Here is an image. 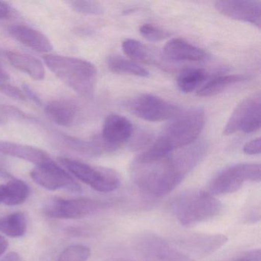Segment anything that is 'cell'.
I'll use <instances>...</instances> for the list:
<instances>
[{
	"instance_id": "1",
	"label": "cell",
	"mask_w": 261,
	"mask_h": 261,
	"mask_svg": "<svg viewBox=\"0 0 261 261\" xmlns=\"http://www.w3.org/2000/svg\"><path fill=\"white\" fill-rule=\"evenodd\" d=\"M206 152L207 145L199 142L156 161H134L131 176L143 192L153 196H163L173 191L186 178L204 158Z\"/></svg>"
},
{
	"instance_id": "2",
	"label": "cell",
	"mask_w": 261,
	"mask_h": 261,
	"mask_svg": "<svg viewBox=\"0 0 261 261\" xmlns=\"http://www.w3.org/2000/svg\"><path fill=\"white\" fill-rule=\"evenodd\" d=\"M44 60L47 67L65 85L82 97H93L97 79L94 65L83 59L59 55H47Z\"/></svg>"
},
{
	"instance_id": "3",
	"label": "cell",
	"mask_w": 261,
	"mask_h": 261,
	"mask_svg": "<svg viewBox=\"0 0 261 261\" xmlns=\"http://www.w3.org/2000/svg\"><path fill=\"white\" fill-rule=\"evenodd\" d=\"M223 204L215 195L202 190L181 194L172 203V211L178 222L186 227H194L218 217Z\"/></svg>"
},
{
	"instance_id": "4",
	"label": "cell",
	"mask_w": 261,
	"mask_h": 261,
	"mask_svg": "<svg viewBox=\"0 0 261 261\" xmlns=\"http://www.w3.org/2000/svg\"><path fill=\"white\" fill-rule=\"evenodd\" d=\"M205 114L202 108H191L180 112L165 128L163 137L172 151L193 144L202 131Z\"/></svg>"
},
{
	"instance_id": "5",
	"label": "cell",
	"mask_w": 261,
	"mask_h": 261,
	"mask_svg": "<svg viewBox=\"0 0 261 261\" xmlns=\"http://www.w3.org/2000/svg\"><path fill=\"white\" fill-rule=\"evenodd\" d=\"M58 160L77 179L97 192H111L120 186V176L113 169L91 166L66 157H59Z\"/></svg>"
},
{
	"instance_id": "6",
	"label": "cell",
	"mask_w": 261,
	"mask_h": 261,
	"mask_svg": "<svg viewBox=\"0 0 261 261\" xmlns=\"http://www.w3.org/2000/svg\"><path fill=\"white\" fill-rule=\"evenodd\" d=\"M109 205L108 202L88 198H54L45 203L43 212L57 219L76 220L91 216Z\"/></svg>"
},
{
	"instance_id": "7",
	"label": "cell",
	"mask_w": 261,
	"mask_h": 261,
	"mask_svg": "<svg viewBox=\"0 0 261 261\" xmlns=\"http://www.w3.org/2000/svg\"><path fill=\"white\" fill-rule=\"evenodd\" d=\"M260 177L259 164L239 163L219 172L211 182L209 191L215 196L233 193L246 181L259 182Z\"/></svg>"
},
{
	"instance_id": "8",
	"label": "cell",
	"mask_w": 261,
	"mask_h": 261,
	"mask_svg": "<svg viewBox=\"0 0 261 261\" xmlns=\"http://www.w3.org/2000/svg\"><path fill=\"white\" fill-rule=\"evenodd\" d=\"M261 96L259 92L249 96L235 108L224 126V136L236 133L252 134L260 128Z\"/></svg>"
},
{
	"instance_id": "9",
	"label": "cell",
	"mask_w": 261,
	"mask_h": 261,
	"mask_svg": "<svg viewBox=\"0 0 261 261\" xmlns=\"http://www.w3.org/2000/svg\"><path fill=\"white\" fill-rule=\"evenodd\" d=\"M135 249L143 261H195L190 255L152 233L137 237Z\"/></svg>"
},
{
	"instance_id": "10",
	"label": "cell",
	"mask_w": 261,
	"mask_h": 261,
	"mask_svg": "<svg viewBox=\"0 0 261 261\" xmlns=\"http://www.w3.org/2000/svg\"><path fill=\"white\" fill-rule=\"evenodd\" d=\"M128 108L136 117L149 122L172 120L181 112L180 108L174 103L149 94L134 97L128 103Z\"/></svg>"
},
{
	"instance_id": "11",
	"label": "cell",
	"mask_w": 261,
	"mask_h": 261,
	"mask_svg": "<svg viewBox=\"0 0 261 261\" xmlns=\"http://www.w3.org/2000/svg\"><path fill=\"white\" fill-rule=\"evenodd\" d=\"M33 181L49 191L65 190L71 193L82 192L80 185L59 165L50 160L36 166L30 172Z\"/></svg>"
},
{
	"instance_id": "12",
	"label": "cell",
	"mask_w": 261,
	"mask_h": 261,
	"mask_svg": "<svg viewBox=\"0 0 261 261\" xmlns=\"http://www.w3.org/2000/svg\"><path fill=\"white\" fill-rule=\"evenodd\" d=\"M133 134L134 126L128 119L118 114H109L103 122L100 145L107 152H114L126 143Z\"/></svg>"
},
{
	"instance_id": "13",
	"label": "cell",
	"mask_w": 261,
	"mask_h": 261,
	"mask_svg": "<svg viewBox=\"0 0 261 261\" xmlns=\"http://www.w3.org/2000/svg\"><path fill=\"white\" fill-rule=\"evenodd\" d=\"M215 7L221 14L236 20L261 25V3L253 0H219Z\"/></svg>"
},
{
	"instance_id": "14",
	"label": "cell",
	"mask_w": 261,
	"mask_h": 261,
	"mask_svg": "<svg viewBox=\"0 0 261 261\" xmlns=\"http://www.w3.org/2000/svg\"><path fill=\"white\" fill-rule=\"evenodd\" d=\"M228 239L221 233H194L178 241V244L186 253L206 256L215 253L225 245Z\"/></svg>"
},
{
	"instance_id": "15",
	"label": "cell",
	"mask_w": 261,
	"mask_h": 261,
	"mask_svg": "<svg viewBox=\"0 0 261 261\" xmlns=\"http://www.w3.org/2000/svg\"><path fill=\"white\" fill-rule=\"evenodd\" d=\"M163 53L166 59L174 62H201L207 57L204 50L179 38L169 41Z\"/></svg>"
},
{
	"instance_id": "16",
	"label": "cell",
	"mask_w": 261,
	"mask_h": 261,
	"mask_svg": "<svg viewBox=\"0 0 261 261\" xmlns=\"http://www.w3.org/2000/svg\"><path fill=\"white\" fill-rule=\"evenodd\" d=\"M9 33L16 41L33 51L47 53L53 49V44L46 36L27 25H13L9 30Z\"/></svg>"
},
{
	"instance_id": "17",
	"label": "cell",
	"mask_w": 261,
	"mask_h": 261,
	"mask_svg": "<svg viewBox=\"0 0 261 261\" xmlns=\"http://www.w3.org/2000/svg\"><path fill=\"white\" fill-rule=\"evenodd\" d=\"M0 152L30 162L36 166L51 160L49 155L42 149L8 141H0Z\"/></svg>"
},
{
	"instance_id": "18",
	"label": "cell",
	"mask_w": 261,
	"mask_h": 261,
	"mask_svg": "<svg viewBox=\"0 0 261 261\" xmlns=\"http://www.w3.org/2000/svg\"><path fill=\"white\" fill-rule=\"evenodd\" d=\"M45 111L47 117L56 124L69 126L74 121L79 108L71 100L59 99L50 101Z\"/></svg>"
},
{
	"instance_id": "19",
	"label": "cell",
	"mask_w": 261,
	"mask_h": 261,
	"mask_svg": "<svg viewBox=\"0 0 261 261\" xmlns=\"http://www.w3.org/2000/svg\"><path fill=\"white\" fill-rule=\"evenodd\" d=\"M7 58L9 62L16 69L28 74L34 80L42 81L45 79V71L43 64L36 58L16 51H8L7 53Z\"/></svg>"
},
{
	"instance_id": "20",
	"label": "cell",
	"mask_w": 261,
	"mask_h": 261,
	"mask_svg": "<svg viewBox=\"0 0 261 261\" xmlns=\"http://www.w3.org/2000/svg\"><path fill=\"white\" fill-rule=\"evenodd\" d=\"M30 195V186L22 180H10L0 185V204L16 206L25 202Z\"/></svg>"
},
{
	"instance_id": "21",
	"label": "cell",
	"mask_w": 261,
	"mask_h": 261,
	"mask_svg": "<svg viewBox=\"0 0 261 261\" xmlns=\"http://www.w3.org/2000/svg\"><path fill=\"white\" fill-rule=\"evenodd\" d=\"M247 77L243 74H227V75L218 76L214 77L204 84L199 90L197 94L199 97H212L220 93L223 92L231 85L240 83L247 80Z\"/></svg>"
},
{
	"instance_id": "22",
	"label": "cell",
	"mask_w": 261,
	"mask_h": 261,
	"mask_svg": "<svg viewBox=\"0 0 261 261\" xmlns=\"http://www.w3.org/2000/svg\"><path fill=\"white\" fill-rule=\"evenodd\" d=\"M27 230L25 214L14 212L0 218V232L10 238H21Z\"/></svg>"
},
{
	"instance_id": "23",
	"label": "cell",
	"mask_w": 261,
	"mask_h": 261,
	"mask_svg": "<svg viewBox=\"0 0 261 261\" xmlns=\"http://www.w3.org/2000/svg\"><path fill=\"white\" fill-rule=\"evenodd\" d=\"M108 63L110 70L116 74H128L141 77H146L149 75V71L141 65L121 56H111Z\"/></svg>"
},
{
	"instance_id": "24",
	"label": "cell",
	"mask_w": 261,
	"mask_h": 261,
	"mask_svg": "<svg viewBox=\"0 0 261 261\" xmlns=\"http://www.w3.org/2000/svg\"><path fill=\"white\" fill-rule=\"evenodd\" d=\"M205 70L201 68H189L185 70L177 79L178 89L185 94H189L199 88L207 79Z\"/></svg>"
},
{
	"instance_id": "25",
	"label": "cell",
	"mask_w": 261,
	"mask_h": 261,
	"mask_svg": "<svg viewBox=\"0 0 261 261\" xmlns=\"http://www.w3.org/2000/svg\"><path fill=\"white\" fill-rule=\"evenodd\" d=\"M122 49L133 62L149 64L153 61V56L149 48L135 39H128L123 41Z\"/></svg>"
},
{
	"instance_id": "26",
	"label": "cell",
	"mask_w": 261,
	"mask_h": 261,
	"mask_svg": "<svg viewBox=\"0 0 261 261\" xmlns=\"http://www.w3.org/2000/svg\"><path fill=\"white\" fill-rule=\"evenodd\" d=\"M65 141L68 143L67 145L73 150L88 156H97L100 155L103 151L100 143L96 142L83 141L70 137H66Z\"/></svg>"
},
{
	"instance_id": "27",
	"label": "cell",
	"mask_w": 261,
	"mask_h": 261,
	"mask_svg": "<svg viewBox=\"0 0 261 261\" xmlns=\"http://www.w3.org/2000/svg\"><path fill=\"white\" fill-rule=\"evenodd\" d=\"M91 253L89 247L82 244H74L66 247L60 253L57 261H88Z\"/></svg>"
},
{
	"instance_id": "28",
	"label": "cell",
	"mask_w": 261,
	"mask_h": 261,
	"mask_svg": "<svg viewBox=\"0 0 261 261\" xmlns=\"http://www.w3.org/2000/svg\"><path fill=\"white\" fill-rule=\"evenodd\" d=\"M71 8L77 13L83 14L100 15L103 13V10L100 3L96 1H71L68 3Z\"/></svg>"
},
{
	"instance_id": "29",
	"label": "cell",
	"mask_w": 261,
	"mask_h": 261,
	"mask_svg": "<svg viewBox=\"0 0 261 261\" xmlns=\"http://www.w3.org/2000/svg\"><path fill=\"white\" fill-rule=\"evenodd\" d=\"M140 33L149 42H157L165 40L170 36V33L151 24H144L140 28Z\"/></svg>"
},
{
	"instance_id": "30",
	"label": "cell",
	"mask_w": 261,
	"mask_h": 261,
	"mask_svg": "<svg viewBox=\"0 0 261 261\" xmlns=\"http://www.w3.org/2000/svg\"><path fill=\"white\" fill-rule=\"evenodd\" d=\"M0 93H2L7 97L15 99V100H27V96H25L23 91H21L19 88L13 86V85H10V84L0 82Z\"/></svg>"
},
{
	"instance_id": "31",
	"label": "cell",
	"mask_w": 261,
	"mask_h": 261,
	"mask_svg": "<svg viewBox=\"0 0 261 261\" xmlns=\"http://www.w3.org/2000/svg\"><path fill=\"white\" fill-rule=\"evenodd\" d=\"M261 150L260 138L253 139L247 142L243 148V152L247 155H259Z\"/></svg>"
},
{
	"instance_id": "32",
	"label": "cell",
	"mask_w": 261,
	"mask_h": 261,
	"mask_svg": "<svg viewBox=\"0 0 261 261\" xmlns=\"http://www.w3.org/2000/svg\"><path fill=\"white\" fill-rule=\"evenodd\" d=\"M233 261H261L260 249H255L247 252Z\"/></svg>"
},
{
	"instance_id": "33",
	"label": "cell",
	"mask_w": 261,
	"mask_h": 261,
	"mask_svg": "<svg viewBox=\"0 0 261 261\" xmlns=\"http://www.w3.org/2000/svg\"><path fill=\"white\" fill-rule=\"evenodd\" d=\"M152 140V137H150L149 134H146V133H141V134H137V137H136L134 142H132V148H139L143 147V146H146L148 143Z\"/></svg>"
},
{
	"instance_id": "34",
	"label": "cell",
	"mask_w": 261,
	"mask_h": 261,
	"mask_svg": "<svg viewBox=\"0 0 261 261\" xmlns=\"http://www.w3.org/2000/svg\"><path fill=\"white\" fill-rule=\"evenodd\" d=\"M0 261H24V259L21 255L16 252H10Z\"/></svg>"
},
{
	"instance_id": "35",
	"label": "cell",
	"mask_w": 261,
	"mask_h": 261,
	"mask_svg": "<svg viewBox=\"0 0 261 261\" xmlns=\"http://www.w3.org/2000/svg\"><path fill=\"white\" fill-rule=\"evenodd\" d=\"M6 108V105H0V125L5 123L7 121V119L10 117Z\"/></svg>"
},
{
	"instance_id": "36",
	"label": "cell",
	"mask_w": 261,
	"mask_h": 261,
	"mask_svg": "<svg viewBox=\"0 0 261 261\" xmlns=\"http://www.w3.org/2000/svg\"><path fill=\"white\" fill-rule=\"evenodd\" d=\"M23 92H25V94H27V96H28V97H30V98L33 99V100H34V101L36 102V103H38V105H40V99H39V97H37V95H36V94H35V93L33 92V91H32L31 89H30V88H29V87L27 86V85H24Z\"/></svg>"
},
{
	"instance_id": "37",
	"label": "cell",
	"mask_w": 261,
	"mask_h": 261,
	"mask_svg": "<svg viewBox=\"0 0 261 261\" xmlns=\"http://www.w3.org/2000/svg\"><path fill=\"white\" fill-rule=\"evenodd\" d=\"M9 247L8 241L5 237L0 235V256L6 253Z\"/></svg>"
},
{
	"instance_id": "38",
	"label": "cell",
	"mask_w": 261,
	"mask_h": 261,
	"mask_svg": "<svg viewBox=\"0 0 261 261\" xmlns=\"http://www.w3.org/2000/svg\"><path fill=\"white\" fill-rule=\"evenodd\" d=\"M10 14V8L8 5L4 3L0 2V19H4Z\"/></svg>"
},
{
	"instance_id": "39",
	"label": "cell",
	"mask_w": 261,
	"mask_h": 261,
	"mask_svg": "<svg viewBox=\"0 0 261 261\" xmlns=\"http://www.w3.org/2000/svg\"><path fill=\"white\" fill-rule=\"evenodd\" d=\"M10 79V74L0 64V81H8Z\"/></svg>"
},
{
	"instance_id": "40",
	"label": "cell",
	"mask_w": 261,
	"mask_h": 261,
	"mask_svg": "<svg viewBox=\"0 0 261 261\" xmlns=\"http://www.w3.org/2000/svg\"><path fill=\"white\" fill-rule=\"evenodd\" d=\"M116 261H126V260H116Z\"/></svg>"
}]
</instances>
